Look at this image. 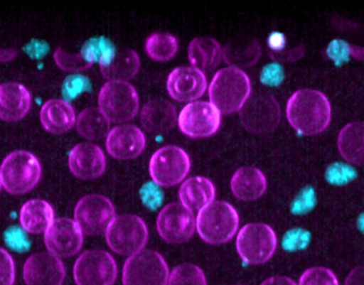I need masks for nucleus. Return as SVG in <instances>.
<instances>
[{
	"mask_svg": "<svg viewBox=\"0 0 364 285\" xmlns=\"http://www.w3.org/2000/svg\"><path fill=\"white\" fill-rule=\"evenodd\" d=\"M286 113L295 131L301 136H314L322 134L331 125L333 109L322 92L301 89L289 98Z\"/></svg>",
	"mask_w": 364,
	"mask_h": 285,
	"instance_id": "f257e3e1",
	"label": "nucleus"
},
{
	"mask_svg": "<svg viewBox=\"0 0 364 285\" xmlns=\"http://www.w3.org/2000/svg\"><path fill=\"white\" fill-rule=\"evenodd\" d=\"M105 235L112 252L128 258L144 250L149 237L144 220L134 214L117 216Z\"/></svg>",
	"mask_w": 364,
	"mask_h": 285,
	"instance_id": "423d86ee",
	"label": "nucleus"
},
{
	"mask_svg": "<svg viewBox=\"0 0 364 285\" xmlns=\"http://www.w3.org/2000/svg\"><path fill=\"white\" fill-rule=\"evenodd\" d=\"M350 55L359 61H364V47L350 45Z\"/></svg>",
	"mask_w": 364,
	"mask_h": 285,
	"instance_id": "3c124183",
	"label": "nucleus"
},
{
	"mask_svg": "<svg viewBox=\"0 0 364 285\" xmlns=\"http://www.w3.org/2000/svg\"><path fill=\"white\" fill-rule=\"evenodd\" d=\"M2 188L12 195L31 192L42 177V166L33 154L25 150L11 152L0 166Z\"/></svg>",
	"mask_w": 364,
	"mask_h": 285,
	"instance_id": "20e7f679",
	"label": "nucleus"
},
{
	"mask_svg": "<svg viewBox=\"0 0 364 285\" xmlns=\"http://www.w3.org/2000/svg\"><path fill=\"white\" fill-rule=\"evenodd\" d=\"M344 285H364V267L353 269L346 277Z\"/></svg>",
	"mask_w": 364,
	"mask_h": 285,
	"instance_id": "de8ad7c7",
	"label": "nucleus"
},
{
	"mask_svg": "<svg viewBox=\"0 0 364 285\" xmlns=\"http://www.w3.org/2000/svg\"><path fill=\"white\" fill-rule=\"evenodd\" d=\"M55 222V211L50 203L43 199H31L23 203L19 212L21 228L30 235L46 232Z\"/></svg>",
	"mask_w": 364,
	"mask_h": 285,
	"instance_id": "b1692460",
	"label": "nucleus"
},
{
	"mask_svg": "<svg viewBox=\"0 0 364 285\" xmlns=\"http://www.w3.org/2000/svg\"><path fill=\"white\" fill-rule=\"evenodd\" d=\"M191 169L188 154L177 146H164L151 156L149 173L161 188L177 185L186 179Z\"/></svg>",
	"mask_w": 364,
	"mask_h": 285,
	"instance_id": "9d476101",
	"label": "nucleus"
},
{
	"mask_svg": "<svg viewBox=\"0 0 364 285\" xmlns=\"http://www.w3.org/2000/svg\"><path fill=\"white\" fill-rule=\"evenodd\" d=\"M168 94L179 102H194L207 91L205 75L192 66H181L168 75Z\"/></svg>",
	"mask_w": 364,
	"mask_h": 285,
	"instance_id": "f3484780",
	"label": "nucleus"
},
{
	"mask_svg": "<svg viewBox=\"0 0 364 285\" xmlns=\"http://www.w3.org/2000/svg\"><path fill=\"white\" fill-rule=\"evenodd\" d=\"M280 119L282 112L279 104L271 94H254L240 110L242 126L250 134L273 132L279 125Z\"/></svg>",
	"mask_w": 364,
	"mask_h": 285,
	"instance_id": "9b49d317",
	"label": "nucleus"
},
{
	"mask_svg": "<svg viewBox=\"0 0 364 285\" xmlns=\"http://www.w3.org/2000/svg\"><path fill=\"white\" fill-rule=\"evenodd\" d=\"M26 50H27L28 55L30 57L42 58L48 51V46L44 42H41V41H33L31 44H28Z\"/></svg>",
	"mask_w": 364,
	"mask_h": 285,
	"instance_id": "49530a36",
	"label": "nucleus"
},
{
	"mask_svg": "<svg viewBox=\"0 0 364 285\" xmlns=\"http://www.w3.org/2000/svg\"><path fill=\"white\" fill-rule=\"evenodd\" d=\"M311 241V235L305 229L295 228L289 230L282 240V246L288 252H297L308 247Z\"/></svg>",
	"mask_w": 364,
	"mask_h": 285,
	"instance_id": "4c0bfd02",
	"label": "nucleus"
},
{
	"mask_svg": "<svg viewBox=\"0 0 364 285\" xmlns=\"http://www.w3.org/2000/svg\"><path fill=\"white\" fill-rule=\"evenodd\" d=\"M14 281V260L6 249L0 247V285H13Z\"/></svg>",
	"mask_w": 364,
	"mask_h": 285,
	"instance_id": "79ce46f5",
	"label": "nucleus"
},
{
	"mask_svg": "<svg viewBox=\"0 0 364 285\" xmlns=\"http://www.w3.org/2000/svg\"><path fill=\"white\" fill-rule=\"evenodd\" d=\"M45 246L58 258L76 256L83 245V232L74 220L63 217L55 220L45 232Z\"/></svg>",
	"mask_w": 364,
	"mask_h": 285,
	"instance_id": "2eb2a0df",
	"label": "nucleus"
},
{
	"mask_svg": "<svg viewBox=\"0 0 364 285\" xmlns=\"http://www.w3.org/2000/svg\"><path fill=\"white\" fill-rule=\"evenodd\" d=\"M23 281L27 285H61L65 278V267L50 252H36L26 261Z\"/></svg>",
	"mask_w": 364,
	"mask_h": 285,
	"instance_id": "dca6fc26",
	"label": "nucleus"
},
{
	"mask_svg": "<svg viewBox=\"0 0 364 285\" xmlns=\"http://www.w3.org/2000/svg\"><path fill=\"white\" fill-rule=\"evenodd\" d=\"M168 285H208V281L200 267L183 263L171 271Z\"/></svg>",
	"mask_w": 364,
	"mask_h": 285,
	"instance_id": "473e14b6",
	"label": "nucleus"
},
{
	"mask_svg": "<svg viewBox=\"0 0 364 285\" xmlns=\"http://www.w3.org/2000/svg\"><path fill=\"white\" fill-rule=\"evenodd\" d=\"M230 188L231 192L239 200H257L267 190V178L256 167H241L232 176Z\"/></svg>",
	"mask_w": 364,
	"mask_h": 285,
	"instance_id": "5701e85b",
	"label": "nucleus"
},
{
	"mask_svg": "<svg viewBox=\"0 0 364 285\" xmlns=\"http://www.w3.org/2000/svg\"><path fill=\"white\" fill-rule=\"evenodd\" d=\"M74 217L83 235L97 237L106 235L117 216L114 205L108 197L90 194L77 203Z\"/></svg>",
	"mask_w": 364,
	"mask_h": 285,
	"instance_id": "1a4fd4ad",
	"label": "nucleus"
},
{
	"mask_svg": "<svg viewBox=\"0 0 364 285\" xmlns=\"http://www.w3.org/2000/svg\"><path fill=\"white\" fill-rule=\"evenodd\" d=\"M357 227L361 232L364 233V213L359 216L358 220H357Z\"/></svg>",
	"mask_w": 364,
	"mask_h": 285,
	"instance_id": "603ef678",
	"label": "nucleus"
},
{
	"mask_svg": "<svg viewBox=\"0 0 364 285\" xmlns=\"http://www.w3.org/2000/svg\"><path fill=\"white\" fill-rule=\"evenodd\" d=\"M73 273L77 285H114L119 269L109 252L87 250L77 259Z\"/></svg>",
	"mask_w": 364,
	"mask_h": 285,
	"instance_id": "f8f14e48",
	"label": "nucleus"
},
{
	"mask_svg": "<svg viewBox=\"0 0 364 285\" xmlns=\"http://www.w3.org/2000/svg\"><path fill=\"white\" fill-rule=\"evenodd\" d=\"M18 55L16 48H2L0 47V63H8L13 61Z\"/></svg>",
	"mask_w": 364,
	"mask_h": 285,
	"instance_id": "8fccbe9b",
	"label": "nucleus"
},
{
	"mask_svg": "<svg viewBox=\"0 0 364 285\" xmlns=\"http://www.w3.org/2000/svg\"><path fill=\"white\" fill-rule=\"evenodd\" d=\"M316 190L311 186L303 188L299 194L295 197L291 205V211L296 215H303L311 211L316 207Z\"/></svg>",
	"mask_w": 364,
	"mask_h": 285,
	"instance_id": "ea45409f",
	"label": "nucleus"
},
{
	"mask_svg": "<svg viewBox=\"0 0 364 285\" xmlns=\"http://www.w3.org/2000/svg\"><path fill=\"white\" fill-rule=\"evenodd\" d=\"M326 53L337 65H342L350 60V45L346 41L333 40L327 47Z\"/></svg>",
	"mask_w": 364,
	"mask_h": 285,
	"instance_id": "37998d69",
	"label": "nucleus"
},
{
	"mask_svg": "<svg viewBox=\"0 0 364 285\" xmlns=\"http://www.w3.org/2000/svg\"><path fill=\"white\" fill-rule=\"evenodd\" d=\"M76 119L72 104L64 100H48L41 109V124L49 134H66L76 125Z\"/></svg>",
	"mask_w": 364,
	"mask_h": 285,
	"instance_id": "4be33fe9",
	"label": "nucleus"
},
{
	"mask_svg": "<svg viewBox=\"0 0 364 285\" xmlns=\"http://www.w3.org/2000/svg\"><path fill=\"white\" fill-rule=\"evenodd\" d=\"M252 93V83L245 72L237 68H223L209 85L210 102L220 114L240 112Z\"/></svg>",
	"mask_w": 364,
	"mask_h": 285,
	"instance_id": "f03ea898",
	"label": "nucleus"
},
{
	"mask_svg": "<svg viewBox=\"0 0 364 285\" xmlns=\"http://www.w3.org/2000/svg\"><path fill=\"white\" fill-rule=\"evenodd\" d=\"M284 80V72L282 66L277 62L267 64L260 72V81L267 87H278Z\"/></svg>",
	"mask_w": 364,
	"mask_h": 285,
	"instance_id": "a19ab883",
	"label": "nucleus"
},
{
	"mask_svg": "<svg viewBox=\"0 0 364 285\" xmlns=\"http://www.w3.org/2000/svg\"><path fill=\"white\" fill-rule=\"evenodd\" d=\"M145 50L155 61H170L178 51V41L173 34L164 32L153 33L147 38Z\"/></svg>",
	"mask_w": 364,
	"mask_h": 285,
	"instance_id": "7c9ffc66",
	"label": "nucleus"
},
{
	"mask_svg": "<svg viewBox=\"0 0 364 285\" xmlns=\"http://www.w3.org/2000/svg\"><path fill=\"white\" fill-rule=\"evenodd\" d=\"M2 183H1V177H0V190H1Z\"/></svg>",
	"mask_w": 364,
	"mask_h": 285,
	"instance_id": "864d4df0",
	"label": "nucleus"
},
{
	"mask_svg": "<svg viewBox=\"0 0 364 285\" xmlns=\"http://www.w3.org/2000/svg\"><path fill=\"white\" fill-rule=\"evenodd\" d=\"M117 51V47L105 36L90 38L83 45L80 53L89 63L93 65L97 62L100 66L108 63Z\"/></svg>",
	"mask_w": 364,
	"mask_h": 285,
	"instance_id": "2f4dec72",
	"label": "nucleus"
},
{
	"mask_svg": "<svg viewBox=\"0 0 364 285\" xmlns=\"http://www.w3.org/2000/svg\"><path fill=\"white\" fill-rule=\"evenodd\" d=\"M261 285H297L294 280L284 276H275L264 280Z\"/></svg>",
	"mask_w": 364,
	"mask_h": 285,
	"instance_id": "09e8293b",
	"label": "nucleus"
},
{
	"mask_svg": "<svg viewBox=\"0 0 364 285\" xmlns=\"http://www.w3.org/2000/svg\"><path fill=\"white\" fill-rule=\"evenodd\" d=\"M267 44H269V47L273 53L282 51L287 44L286 36L282 33V32H272L269 36V38H267Z\"/></svg>",
	"mask_w": 364,
	"mask_h": 285,
	"instance_id": "a18cd8bd",
	"label": "nucleus"
},
{
	"mask_svg": "<svg viewBox=\"0 0 364 285\" xmlns=\"http://www.w3.org/2000/svg\"><path fill=\"white\" fill-rule=\"evenodd\" d=\"M98 108L109 121L126 123L138 114L140 98L128 81H108L98 95Z\"/></svg>",
	"mask_w": 364,
	"mask_h": 285,
	"instance_id": "39448f33",
	"label": "nucleus"
},
{
	"mask_svg": "<svg viewBox=\"0 0 364 285\" xmlns=\"http://www.w3.org/2000/svg\"><path fill=\"white\" fill-rule=\"evenodd\" d=\"M53 59H55V64L60 70H64V72H73V74L85 72L92 66V64L89 63L80 53H70L62 47L55 51Z\"/></svg>",
	"mask_w": 364,
	"mask_h": 285,
	"instance_id": "72a5a7b5",
	"label": "nucleus"
},
{
	"mask_svg": "<svg viewBox=\"0 0 364 285\" xmlns=\"http://www.w3.org/2000/svg\"><path fill=\"white\" fill-rule=\"evenodd\" d=\"M111 122L100 108H87L78 115L76 128L78 134L90 141H100L108 136Z\"/></svg>",
	"mask_w": 364,
	"mask_h": 285,
	"instance_id": "c85d7f7f",
	"label": "nucleus"
},
{
	"mask_svg": "<svg viewBox=\"0 0 364 285\" xmlns=\"http://www.w3.org/2000/svg\"><path fill=\"white\" fill-rule=\"evenodd\" d=\"M146 146V138L136 126L121 125L109 132L106 140L108 154L117 160L138 158Z\"/></svg>",
	"mask_w": 364,
	"mask_h": 285,
	"instance_id": "6ab92c4d",
	"label": "nucleus"
},
{
	"mask_svg": "<svg viewBox=\"0 0 364 285\" xmlns=\"http://www.w3.org/2000/svg\"><path fill=\"white\" fill-rule=\"evenodd\" d=\"M275 231L269 225L252 222L245 225L237 232V252L240 258L250 265L269 262L277 249Z\"/></svg>",
	"mask_w": 364,
	"mask_h": 285,
	"instance_id": "0eeeda50",
	"label": "nucleus"
},
{
	"mask_svg": "<svg viewBox=\"0 0 364 285\" xmlns=\"http://www.w3.org/2000/svg\"><path fill=\"white\" fill-rule=\"evenodd\" d=\"M140 197L145 207L151 210H157L161 207L164 203V190L161 186L158 185L154 181H149L143 184L140 190Z\"/></svg>",
	"mask_w": 364,
	"mask_h": 285,
	"instance_id": "58836bf2",
	"label": "nucleus"
},
{
	"mask_svg": "<svg viewBox=\"0 0 364 285\" xmlns=\"http://www.w3.org/2000/svg\"><path fill=\"white\" fill-rule=\"evenodd\" d=\"M305 53V48L303 46L297 47V48L291 49L288 51H278V53H271L272 59L276 62H294L301 59Z\"/></svg>",
	"mask_w": 364,
	"mask_h": 285,
	"instance_id": "c03bdc74",
	"label": "nucleus"
},
{
	"mask_svg": "<svg viewBox=\"0 0 364 285\" xmlns=\"http://www.w3.org/2000/svg\"><path fill=\"white\" fill-rule=\"evenodd\" d=\"M225 61L231 68H250L261 55L260 44L256 40L244 41L239 44H229L223 50Z\"/></svg>",
	"mask_w": 364,
	"mask_h": 285,
	"instance_id": "c756f323",
	"label": "nucleus"
},
{
	"mask_svg": "<svg viewBox=\"0 0 364 285\" xmlns=\"http://www.w3.org/2000/svg\"><path fill=\"white\" fill-rule=\"evenodd\" d=\"M157 230L166 243H186L196 230V218L181 203H168L158 215Z\"/></svg>",
	"mask_w": 364,
	"mask_h": 285,
	"instance_id": "4468645a",
	"label": "nucleus"
},
{
	"mask_svg": "<svg viewBox=\"0 0 364 285\" xmlns=\"http://www.w3.org/2000/svg\"><path fill=\"white\" fill-rule=\"evenodd\" d=\"M91 90V81L87 77L80 74H74L68 77L62 85V95L64 100H76L81 94L89 92Z\"/></svg>",
	"mask_w": 364,
	"mask_h": 285,
	"instance_id": "c9c22d12",
	"label": "nucleus"
},
{
	"mask_svg": "<svg viewBox=\"0 0 364 285\" xmlns=\"http://www.w3.org/2000/svg\"><path fill=\"white\" fill-rule=\"evenodd\" d=\"M106 166V156L95 144H77L68 154L70 173L78 179H97L105 173Z\"/></svg>",
	"mask_w": 364,
	"mask_h": 285,
	"instance_id": "a211bd4d",
	"label": "nucleus"
},
{
	"mask_svg": "<svg viewBox=\"0 0 364 285\" xmlns=\"http://www.w3.org/2000/svg\"><path fill=\"white\" fill-rule=\"evenodd\" d=\"M140 66L138 53L132 49L123 48L117 49L112 59L100 68L109 81H128L138 74Z\"/></svg>",
	"mask_w": 364,
	"mask_h": 285,
	"instance_id": "bb28decb",
	"label": "nucleus"
},
{
	"mask_svg": "<svg viewBox=\"0 0 364 285\" xmlns=\"http://www.w3.org/2000/svg\"><path fill=\"white\" fill-rule=\"evenodd\" d=\"M338 149L350 164L364 165V123L352 122L338 136Z\"/></svg>",
	"mask_w": 364,
	"mask_h": 285,
	"instance_id": "cd10ccee",
	"label": "nucleus"
},
{
	"mask_svg": "<svg viewBox=\"0 0 364 285\" xmlns=\"http://www.w3.org/2000/svg\"><path fill=\"white\" fill-rule=\"evenodd\" d=\"M297 285H340L337 276L327 267H316L304 271Z\"/></svg>",
	"mask_w": 364,
	"mask_h": 285,
	"instance_id": "f704fd0d",
	"label": "nucleus"
},
{
	"mask_svg": "<svg viewBox=\"0 0 364 285\" xmlns=\"http://www.w3.org/2000/svg\"><path fill=\"white\" fill-rule=\"evenodd\" d=\"M356 177V171L350 165L344 163H333L326 171L327 181L335 185L350 183Z\"/></svg>",
	"mask_w": 364,
	"mask_h": 285,
	"instance_id": "e433bc0d",
	"label": "nucleus"
},
{
	"mask_svg": "<svg viewBox=\"0 0 364 285\" xmlns=\"http://www.w3.org/2000/svg\"><path fill=\"white\" fill-rule=\"evenodd\" d=\"M31 94L16 82L0 85V119L8 123L23 119L31 108Z\"/></svg>",
	"mask_w": 364,
	"mask_h": 285,
	"instance_id": "aec40b11",
	"label": "nucleus"
},
{
	"mask_svg": "<svg viewBox=\"0 0 364 285\" xmlns=\"http://www.w3.org/2000/svg\"><path fill=\"white\" fill-rule=\"evenodd\" d=\"M141 124L151 134H166L176 126V109L168 100H153L143 107Z\"/></svg>",
	"mask_w": 364,
	"mask_h": 285,
	"instance_id": "412c9836",
	"label": "nucleus"
},
{
	"mask_svg": "<svg viewBox=\"0 0 364 285\" xmlns=\"http://www.w3.org/2000/svg\"><path fill=\"white\" fill-rule=\"evenodd\" d=\"M215 186L205 177H192L181 184L179 199L181 205L191 211H200L215 199Z\"/></svg>",
	"mask_w": 364,
	"mask_h": 285,
	"instance_id": "a878e982",
	"label": "nucleus"
},
{
	"mask_svg": "<svg viewBox=\"0 0 364 285\" xmlns=\"http://www.w3.org/2000/svg\"><path fill=\"white\" fill-rule=\"evenodd\" d=\"M170 269L159 252L144 249L126 260L123 285H168Z\"/></svg>",
	"mask_w": 364,
	"mask_h": 285,
	"instance_id": "6e6552de",
	"label": "nucleus"
},
{
	"mask_svg": "<svg viewBox=\"0 0 364 285\" xmlns=\"http://www.w3.org/2000/svg\"><path fill=\"white\" fill-rule=\"evenodd\" d=\"M188 57L192 68L205 74L220 65L223 58L222 47L214 38H195L188 45Z\"/></svg>",
	"mask_w": 364,
	"mask_h": 285,
	"instance_id": "393cba45",
	"label": "nucleus"
},
{
	"mask_svg": "<svg viewBox=\"0 0 364 285\" xmlns=\"http://www.w3.org/2000/svg\"><path fill=\"white\" fill-rule=\"evenodd\" d=\"M237 210L226 201H215L198 212L196 230L200 239L210 245H222L233 239L239 230Z\"/></svg>",
	"mask_w": 364,
	"mask_h": 285,
	"instance_id": "7ed1b4c3",
	"label": "nucleus"
},
{
	"mask_svg": "<svg viewBox=\"0 0 364 285\" xmlns=\"http://www.w3.org/2000/svg\"><path fill=\"white\" fill-rule=\"evenodd\" d=\"M222 114L207 102H194L186 104L179 113L178 126L188 138L205 139L213 136L220 129Z\"/></svg>",
	"mask_w": 364,
	"mask_h": 285,
	"instance_id": "ddd939ff",
	"label": "nucleus"
}]
</instances>
